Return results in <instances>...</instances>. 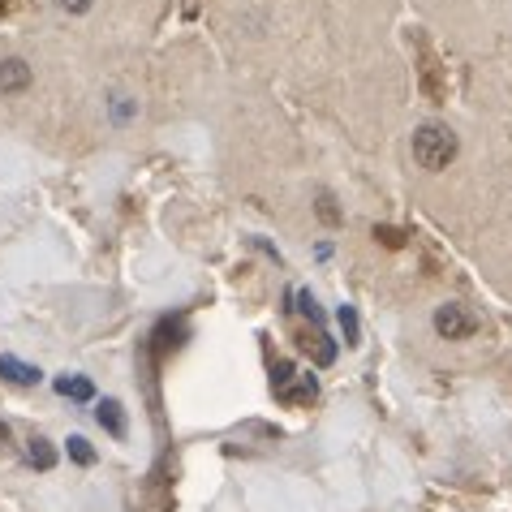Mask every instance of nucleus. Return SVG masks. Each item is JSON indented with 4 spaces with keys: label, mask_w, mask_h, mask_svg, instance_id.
<instances>
[{
    "label": "nucleus",
    "mask_w": 512,
    "mask_h": 512,
    "mask_svg": "<svg viewBox=\"0 0 512 512\" xmlns=\"http://www.w3.org/2000/svg\"><path fill=\"white\" fill-rule=\"evenodd\" d=\"M112 117H117V121H125V117H130V104H125V95H117V99H112Z\"/></svg>",
    "instance_id": "obj_12"
},
{
    "label": "nucleus",
    "mask_w": 512,
    "mask_h": 512,
    "mask_svg": "<svg viewBox=\"0 0 512 512\" xmlns=\"http://www.w3.org/2000/svg\"><path fill=\"white\" fill-rule=\"evenodd\" d=\"M56 392L69 396V401H91V396H95L91 379H82V375H65V379H56Z\"/></svg>",
    "instance_id": "obj_6"
},
{
    "label": "nucleus",
    "mask_w": 512,
    "mask_h": 512,
    "mask_svg": "<svg viewBox=\"0 0 512 512\" xmlns=\"http://www.w3.org/2000/svg\"><path fill=\"white\" fill-rule=\"evenodd\" d=\"M0 375H5L9 383H18V388H31V383H39V371H35V366L18 362L13 353H0Z\"/></svg>",
    "instance_id": "obj_3"
},
{
    "label": "nucleus",
    "mask_w": 512,
    "mask_h": 512,
    "mask_svg": "<svg viewBox=\"0 0 512 512\" xmlns=\"http://www.w3.org/2000/svg\"><path fill=\"white\" fill-rule=\"evenodd\" d=\"M61 9H69V13H87L91 9V0H56Z\"/></svg>",
    "instance_id": "obj_11"
},
{
    "label": "nucleus",
    "mask_w": 512,
    "mask_h": 512,
    "mask_svg": "<svg viewBox=\"0 0 512 512\" xmlns=\"http://www.w3.org/2000/svg\"><path fill=\"white\" fill-rule=\"evenodd\" d=\"M99 426H104L112 439H121L125 435V409L117 401H104V405H99Z\"/></svg>",
    "instance_id": "obj_5"
},
{
    "label": "nucleus",
    "mask_w": 512,
    "mask_h": 512,
    "mask_svg": "<svg viewBox=\"0 0 512 512\" xmlns=\"http://www.w3.org/2000/svg\"><path fill=\"white\" fill-rule=\"evenodd\" d=\"M26 87H31V65H26V61H5V65H0V91H26Z\"/></svg>",
    "instance_id": "obj_4"
},
{
    "label": "nucleus",
    "mask_w": 512,
    "mask_h": 512,
    "mask_svg": "<svg viewBox=\"0 0 512 512\" xmlns=\"http://www.w3.org/2000/svg\"><path fill=\"white\" fill-rule=\"evenodd\" d=\"M26 457H31L39 469H52V465H56V452H52L48 439H31V448H26Z\"/></svg>",
    "instance_id": "obj_8"
},
{
    "label": "nucleus",
    "mask_w": 512,
    "mask_h": 512,
    "mask_svg": "<svg viewBox=\"0 0 512 512\" xmlns=\"http://www.w3.org/2000/svg\"><path fill=\"white\" fill-rule=\"evenodd\" d=\"M474 327H478V319L469 315L461 302H444L435 310V332L444 340H465V336H474Z\"/></svg>",
    "instance_id": "obj_2"
},
{
    "label": "nucleus",
    "mask_w": 512,
    "mask_h": 512,
    "mask_svg": "<svg viewBox=\"0 0 512 512\" xmlns=\"http://www.w3.org/2000/svg\"><path fill=\"white\" fill-rule=\"evenodd\" d=\"M289 375H293V366H280L276 392H284V388H289ZM310 396H315V379H310V383H302V388H297V392H289V396H284V401H310Z\"/></svg>",
    "instance_id": "obj_7"
},
{
    "label": "nucleus",
    "mask_w": 512,
    "mask_h": 512,
    "mask_svg": "<svg viewBox=\"0 0 512 512\" xmlns=\"http://www.w3.org/2000/svg\"><path fill=\"white\" fill-rule=\"evenodd\" d=\"M414 160L422 168H431V173L448 168L452 160H457V134L444 130V125H422V130L414 134Z\"/></svg>",
    "instance_id": "obj_1"
},
{
    "label": "nucleus",
    "mask_w": 512,
    "mask_h": 512,
    "mask_svg": "<svg viewBox=\"0 0 512 512\" xmlns=\"http://www.w3.org/2000/svg\"><path fill=\"white\" fill-rule=\"evenodd\" d=\"M69 457H74L78 465H95V448L82 435H74V439H69Z\"/></svg>",
    "instance_id": "obj_9"
},
{
    "label": "nucleus",
    "mask_w": 512,
    "mask_h": 512,
    "mask_svg": "<svg viewBox=\"0 0 512 512\" xmlns=\"http://www.w3.org/2000/svg\"><path fill=\"white\" fill-rule=\"evenodd\" d=\"M340 327H345V345H358V315H353V306H340Z\"/></svg>",
    "instance_id": "obj_10"
}]
</instances>
